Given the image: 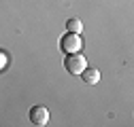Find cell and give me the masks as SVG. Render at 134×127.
I'll return each instance as SVG.
<instances>
[{
	"mask_svg": "<svg viewBox=\"0 0 134 127\" xmlns=\"http://www.w3.org/2000/svg\"><path fill=\"white\" fill-rule=\"evenodd\" d=\"M81 47H83V38L79 34H75V32L64 34L60 40V49L64 53H77V51H81Z\"/></svg>",
	"mask_w": 134,
	"mask_h": 127,
	"instance_id": "obj_2",
	"label": "cell"
},
{
	"mask_svg": "<svg viewBox=\"0 0 134 127\" xmlns=\"http://www.w3.org/2000/svg\"><path fill=\"white\" fill-rule=\"evenodd\" d=\"M7 66H9V55L4 51H0V72H2Z\"/></svg>",
	"mask_w": 134,
	"mask_h": 127,
	"instance_id": "obj_6",
	"label": "cell"
},
{
	"mask_svg": "<svg viewBox=\"0 0 134 127\" xmlns=\"http://www.w3.org/2000/svg\"><path fill=\"white\" fill-rule=\"evenodd\" d=\"M64 68H66V72H70V74H81L83 70L87 68V59H85V55H81L79 51L77 53H66Z\"/></svg>",
	"mask_w": 134,
	"mask_h": 127,
	"instance_id": "obj_1",
	"label": "cell"
},
{
	"mask_svg": "<svg viewBox=\"0 0 134 127\" xmlns=\"http://www.w3.org/2000/svg\"><path fill=\"white\" fill-rule=\"evenodd\" d=\"M81 76H83V81H85L87 85H96L98 81H100V72H98V68H85L81 72Z\"/></svg>",
	"mask_w": 134,
	"mask_h": 127,
	"instance_id": "obj_4",
	"label": "cell"
},
{
	"mask_svg": "<svg viewBox=\"0 0 134 127\" xmlns=\"http://www.w3.org/2000/svg\"><path fill=\"white\" fill-rule=\"evenodd\" d=\"M66 28H68V32H75V34H81V30H83V23H81V19L72 17V19H68V21H66Z\"/></svg>",
	"mask_w": 134,
	"mask_h": 127,
	"instance_id": "obj_5",
	"label": "cell"
},
{
	"mask_svg": "<svg viewBox=\"0 0 134 127\" xmlns=\"http://www.w3.org/2000/svg\"><path fill=\"white\" fill-rule=\"evenodd\" d=\"M30 123L36 127H45L49 123V110L45 106H32L30 110Z\"/></svg>",
	"mask_w": 134,
	"mask_h": 127,
	"instance_id": "obj_3",
	"label": "cell"
}]
</instances>
